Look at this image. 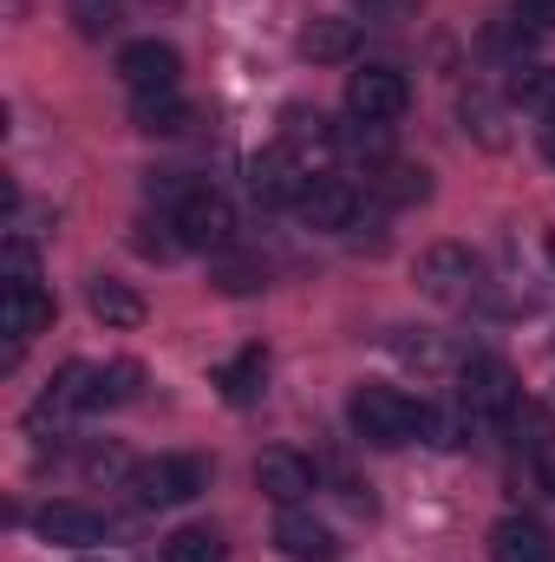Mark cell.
<instances>
[{
  "mask_svg": "<svg viewBox=\"0 0 555 562\" xmlns=\"http://www.w3.org/2000/svg\"><path fill=\"white\" fill-rule=\"evenodd\" d=\"M347 419H353V431H360L366 445L393 451V445H412L418 431H424L431 406L406 400L399 386H360V393H353V406H347Z\"/></svg>",
  "mask_w": 555,
  "mask_h": 562,
  "instance_id": "6da1fadb",
  "label": "cell"
},
{
  "mask_svg": "<svg viewBox=\"0 0 555 562\" xmlns=\"http://www.w3.org/2000/svg\"><path fill=\"white\" fill-rule=\"evenodd\" d=\"M170 229H177V243H183V249H229V243H236V210H229V196H223V190L190 183V190L177 196Z\"/></svg>",
  "mask_w": 555,
  "mask_h": 562,
  "instance_id": "7a4b0ae2",
  "label": "cell"
},
{
  "mask_svg": "<svg viewBox=\"0 0 555 562\" xmlns=\"http://www.w3.org/2000/svg\"><path fill=\"white\" fill-rule=\"evenodd\" d=\"M203 484H209V471L196 458H150V464H132V477H125V491L138 497L144 510H177Z\"/></svg>",
  "mask_w": 555,
  "mask_h": 562,
  "instance_id": "3957f363",
  "label": "cell"
},
{
  "mask_svg": "<svg viewBox=\"0 0 555 562\" xmlns=\"http://www.w3.org/2000/svg\"><path fill=\"white\" fill-rule=\"evenodd\" d=\"M406 105H412V86H406L399 66H366V72L347 79V112L360 125H393Z\"/></svg>",
  "mask_w": 555,
  "mask_h": 562,
  "instance_id": "277c9868",
  "label": "cell"
},
{
  "mask_svg": "<svg viewBox=\"0 0 555 562\" xmlns=\"http://www.w3.org/2000/svg\"><path fill=\"white\" fill-rule=\"evenodd\" d=\"M457 400H464V413L503 419V413H517V373H510L497 353H471V360L457 367Z\"/></svg>",
  "mask_w": 555,
  "mask_h": 562,
  "instance_id": "5b68a950",
  "label": "cell"
},
{
  "mask_svg": "<svg viewBox=\"0 0 555 562\" xmlns=\"http://www.w3.org/2000/svg\"><path fill=\"white\" fill-rule=\"evenodd\" d=\"M418 288H424L431 301H444V307H464V301L477 294V256H471L464 243L424 249V256H418Z\"/></svg>",
  "mask_w": 555,
  "mask_h": 562,
  "instance_id": "8992f818",
  "label": "cell"
},
{
  "mask_svg": "<svg viewBox=\"0 0 555 562\" xmlns=\"http://www.w3.org/2000/svg\"><path fill=\"white\" fill-rule=\"evenodd\" d=\"M294 216H301L307 229H353V223L366 216V196H360L347 177H314V183L301 190Z\"/></svg>",
  "mask_w": 555,
  "mask_h": 562,
  "instance_id": "52a82bcc",
  "label": "cell"
},
{
  "mask_svg": "<svg viewBox=\"0 0 555 562\" xmlns=\"http://www.w3.org/2000/svg\"><path fill=\"white\" fill-rule=\"evenodd\" d=\"M118 79L150 99V92H177V79H183V59H177V46H163V40H132L125 53H118Z\"/></svg>",
  "mask_w": 555,
  "mask_h": 562,
  "instance_id": "ba28073f",
  "label": "cell"
},
{
  "mask_svg": "<svg viewBox=\"0 0 555 562\" xmlns=\"http://www.w3.org/2000/svg\"><path fill=\"white\" fill-rule=\"evenodd\" d=\"M0 327H7V360H20V347H26L39 327H53V294H46L39 281H7V294H0Z\"/></svg>",
  "mask_w": 555,
  "mask_h": 562,
  "instance_id": "9c48e42d",
  "label": "cell"
},
{
  "mask_svg": "<svg viewBox=\"0 0 555 562\" xmlns=\"http://www.w3.org/2000/svg\"><path fill=\"white\" fill-rule=\"evenodd\" d=\"M307 183H314V177L301 170V157H294V150H256V157H249V196H256V203H269V210H281V203L294 210Z\"/></svg>",
  "mask_w": 555,
  "mask_h": 562,
  "instance_id": "30bf717a",
  "label": "cell"
},
{
  "mask_svg": "<svg viewBox=\"0 0 555 562\" xmlns=\"http://www.w3.org/2000/svg\"><path fill=\"white\" fill-rule=\"evenodd\" d=\"M256 484H262V497H275L281 510H294L314 491V464L301 451H262L256 458Z\"/></svg>",
  "mask_w": 555,
  "mask_h": 562,
  "instance_id": "8fae6325",
  "label": "cell"
},
{
  "mask_svg": "<svg viewBox=\"0 0 555 562\" xmlns=\"http://www.w3.org/2000/svg\"><path fill=\"white\" fill-rule=\"evenodd\" d=\"M275 550L287 562H333V557H340L333 530H327L320 517H307V510H287V517L275 524Z\"/></svg>",
  "mask_w": 555,
  "mask_h": 562,
  "instance_id": "7c38bea8",
  "label": "cell"
},
{
  "mask_svg": "<svg viewBox=\"0 0 555 562\" xmlns=\"http://www.w3.org/2000/svg\"><path fill=\"white\" fill-rule=\"evenodd\" d=\"M301 53H307L314 66H340V59H353V53H360V20H340V13L307 20V26H301Z\"/></svg>",
  "mask_w": 555,
  "mask_h": 562,
  "instance_id": "4fadbf2b",
  "label": "cell"
},
{
  "mask_svg": "<svg viewBox=\"0 0 555 562\" xmlns=\"http://www.w3.org/2000/svg\"><path fill=\"white\" fill-rule=\"evenodd\" d=\"M99 406V367H59V380L46 386V400H39V413L33 419H66V413H92Z\"/></svg>",
  "mask_w": 555,
  "mask_h": 562,
  "instance_id": "5bb4252c",
  "label": "cell"
},
{
  "mask_svg": "<svg viewBox=\"0 0 555 562\" xmlns=\"http://www.w3.org/2000/svg\"><path fill=\"white\" fill-rule=\"evenodd\" d=\"M39 537L66 543V550H86V543H105V517L86 510V504H46L39 510Z\"/></svg>",
  "mask_w": 555,
  "mask_h": 562,
  "instance_id": "9a60e30c",
  "label": "cell"
},
{
  "mask_svg": "<svg viewBox=\"0 0 555 562\" xmlns=\"http://www.w3.org/2000/svg\"><path fill=\"white\" fill-rule=\"evenodd\" d=\"M490 562H555V543L543 524H530V517H503L497 530H490Z\"/></svg>",
  "mask_w": 555,
  "mask_h": 562,
  "instance_id": "2e32d148",
  "label": "cell"
},
{
  "mask_svg": "<svg viewBox=\"0 0 555 562\" xmlns=\"http://www.w3.org/2000/svg\"><path fill=\"white\" fill-rule=\"evenodd\" d=\"M86 307H92L105 327H144V294L132 288V281L99 276L92 288H86Z\"/></svg>",
  "mask_w": 555,
  "mask_h": 562,
  "instance_id": "e0dca14e",
  "label": "cell"
},
{
  "mask_svg": "<svg viewBox=\"0 0 555 562\" xmlns=\"http://www.w3.org/2000/svg\"><path fill=\"white\" fill-rule=\"evenodd\" d=\"M216 386H223V400H229V406H256V400H262V386H269V353H262V347H242V353L216 373Z\"/></svg>",
  "mask_w": 555,
  "mask_h": 562,
  "instance_id": "ac0fdd59",
  "label": "cell"
},
{
  "mask_svg": "<svg viewBox=\"0 0 555 562\" xmlns=\"http://www.w3.org/2000/svg\"><path fill=\"white\" fill-rule=\"evenodd\" d=\"M138 132H150V138H183L190 132V105L177 92H150V99H138Z\"/></svg>",
  "mask_w": 555,
  "mask_h": 562,
  "instance_id": "d6986e66",
  "label": "cell"
},
{
  "mask_svg": "<svg viewBox=\"0 0 555 562\" xmlns=\"http://www.w3.org/2000/svg\"><path fill=\"white\" fill-rule=\"evenodd\" d=\"M510 105H523V112H536V119H555V66H517Z\"/></svg>",
  "mask_w": 555,
  "mask_h": 562,
  "instance_id": "ffe728a7",
  "label": "cell"
},
{
  "mask_svg": "<svg viewBox=\"0 0 555 562\" xmlns=\"http://www.w3.org/2000/svg\"><path fill=\"white\" fill-rule=\"evenodd\" d=\"M223 537L216 530H203V524H183V530H170L163 537V562H223Z\"/></svg>",
  "mask_w": 555,
  "mask_h": 562,
  "instance_id": "44dd1931",
  "label": "cell"
},
{
  "mask_svg": "<svg viewBox=\"0 0 555 562\" xmlns=\"http://www.w3.org/2000/svg\"><path fill=\"white\" fill-rule=\"evenodd\" d=\"M373 190L386 196V203H424V170H412V164H386L380 177H373Z\"/></svg>",
  "mask_w": 555,
  "mask_h": 562,
  "instance_id": "7402d4cb",
  "label": "cell"
},
{
  "mask_svg": "<svg viewBox=\"0 0 555 562\" xmlns=\"http://www.w3.org/2000/svg\"><path fill=\"white\" fill-rule=\"evenodd\" d=\"M138 367L132 360H118V367H99V406L92 413H105V406H125V400H138Z\"/></svg>",
  "mask_w": 555,
  "mask_h": 562,
  "instance_id": "603a6c76",
  "label": "cell"
},
{
  "mask_svg": "<svg viewBox=\"0 0 555 562\" xmlns=\"http://www.w3.org/2000/svg\"><path fill=\"white\" fill-rule=\"evenodd\" d=\"M72 20H79V33H92V40H99V33H112V26H118V7H112V0H79V7H72Z\"/></svg>",
  "mask_w": 555,
  "mask_h": 562,
  "instance_id": "cb8c5ba5",
  "label": "cell"
},
{
  "mask_svg": "<svg viewBox=\"0 0 555 562\" xmlns=\"http://www.w3.org/2000/svg\"><path fill=\"white\" fill-rule=\"evenodd\" d=\"M517 26L523 33H555V0H517Z\"/></svg>",
  "mask_w": 555,
  "mask_h": 562,
  "instance_id": "d4e9b609",
  "label": "cell"
},
{
  "mask_svg": "<svg viewBox=\"0 0 555 562\" xmlns=\"http://www.w3.org/2000/svg\"><path fill=\"white\" fill-rule=\"evenodd\" d=\"M216 281H223L229 294H256V288H262V269H256V262H223Z\"/></svg>",
  "mask_w": 555,
  "mask_h": 562,
  "instance_id": "484cf974",
  "label": "cell"
},
{
  "mask_svg": "<svg viewBox=\"0 0 555 562\" xmlns=\"http://www.w3.org/2000/svg\"><path fill=\"white\" fill-rule=\"evenodd\" d=\"M536 471H543V491H555V438L536 451Z\"/></svg>",
  "mask_w": 555,
  "mask_h": 562,
  "instance_id": "4316f807",
  "label": "cell"
},
{
  "mask_svg": "<svg viewBox=\"0 0 555 562\" xmlns=\"http://www.w3.org/2000/svg\"><path fill=\"white\" fill-rule=\"evenodd\" d=\"M543 150H550V157H555V119H550V125H543Z\"/></svg>",
  "mask_w": 555,
  "mask_h": 562,
  "instance_id": "83f0119b",
  "label": "cell"
},
{
  "mask_svg": "<svg viewBox=\"0 0 555 562\" xmlns=\"http://www.w3.org/2000/svg\"><path fill=\"white\" fill-rule=\"evenodd\" d=\"M550 262H555V236H550Z\"/></svg>",
  "mask_w": 555,
  "mask_h": 562,
  "instance_id": "f1b7e54d",
  "label": "cell"
}]
</instances>
